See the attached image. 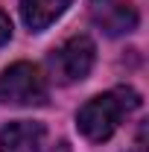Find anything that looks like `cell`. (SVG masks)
<instances>
[{
    "label": "cell",
    "instance_id": "obj_1",
    "mask_svg": "<svg viewBox=\"0 0 149 152\" xmlns=\"http://www.w3.org/2000/svg\"><path fill=\"white\" fill-rule=\"evenodd\" d=\"M137 105H140V94L134 88H114V91L91 96L76 111V126L88 140L102 143L117 132L123 117H129Z\"/></svg>",
    "mask_w": 149,
    "mask_h": 152
},
{
    "label": "cell",
    "instance_id": "obj_2",
    "mask_svg": "<svg viewBox=\"0 0 149 152\" xmlns=\"http://www.w3.org/2000/svg\"><path fill=\"white\" fill-rule=\"evenodd\" d=\"M93 58H96L93 41L88 35H73L50 53L47 67H50V73L58 85H73V82H82L91 73Z\"/></svg>",
    "mask_w": 149,
    "mask_h": 152
},
{
    "label": "cell",
    "instance_id": "obj_3",
    "mask_svg": "<svg viewBox=\"0 0 149 152\" xmlns=\"http://www.w3.org/2000/svg\"><path fill=\"white\" fill-rule=\"evenodd\" d=\"M0 99L12 105H44L47 102V82L35 64L18 61L0 73Z\"/></svg>",
    "mask_w": 149,
    "mask_h": 152
},
{
    "label": "cell",
    "instance_id": "obj_4",
    "mask_svg": "<svg viewBox=\"0 0 149 152\" xmlns=\"http://www.w3.org/2000/svg\"><path fill=\"white\" fill-rule=\"evenodd\" d=\"M47 129L35 120H15L0 129V152H41Z\"/></svg>",
    "mask_w": 149,
    "mask_h": 152
},
{
    "label": "cell",
    "instance_id": "obj_5",
    "mask_svg": "<svg viewBox=\"0 0 149 152\" xmlns=\"http://www.w3.org/2000/svg\"><path fill=\"white\" fill-rule=\"evenodd\" d=\"M73 0H20V18L32 32H44L50 23H56Z\"/></svg>",
    "mask_w": 149,
    "mask_h": 152
},
{
    "label": "cell",
    "instance_id": "obj_6",
    "mask_svg": "<svg viewBox=\"0 0 149 152\" xmlns=\"http://www.w3.org/2000/svg\"><path fill=\"white\" fill-rule=\"evenodd\" d=\"M99 9H102V12H96V20H99L111 35L131 32V29L137 26V12L131 9L129 3H108V0H102Z\"/></svg>",
    "mask_w": 149,
    "mask_h": 152
},
{
    "label": "cell",
    "instance_id": "obj_7",
    "mask_svg": "<svg viewBox=\"0 0 149 152\" xmlns=\"http://www.w3.org/2000/svg\"><path fill=\"white\" fill-rule=\"evenodd\" d=\"M9 38H12V20H9L3 12H0V47H3Z\"/></svg>",
    "mask_w": 149,
    "mask_h": 152
}]
</instances>
